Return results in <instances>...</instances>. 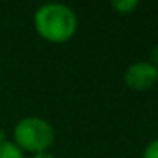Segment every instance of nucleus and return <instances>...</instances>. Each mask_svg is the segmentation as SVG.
<instances>
[{
  "label": "nucleus",
  "instance_id": "f257e3e1",
  "mask_svg": "<svg viewBox=\"0 0 158 158\" xmlns=\"http://www.w3.org/2000/svg\"><path fill=\"white\" fill-rule=\"evenodd\" d=\"M77 15L68 5L44 4L36 10L34 26L41 38L51 43H65L77 31Z\"/></svg>",
  "mask_w": 158,
  "mask_h": 158
},
{
  "label": "nucleus",
  "instance_id": "f03ea898",
  "mask_svg": "<svg viewBox=\"0 0 158 158\" xmlns=\"http://www.w3.org/2000/svg\"><path fill=\"white\" fill-rule=\"evenodd\" d=\"M14 138L19 148L32 153H41L53 144L55 131L51 124L41 117H24L15 126Z\"/></svg>",
  "mask_w": 158,
  "mask_h": 158
},
{
  "label": "nucleus",
  "instance_id": "7ed1b4c3",
  "mask_svg": "<svg viewBox=\"0 0 158 158\" xmlns=\"http://www.w3.org/2000/svg\"><path fill=\"white\" fill-rule=\"evenodd\" d=\"M124 80H126V85L131 90L144 92V90L151 89L158 82V68H155L150 61L133 63L126 70Z\"/></svg>",
  "mask_w": 158,
  "mask_h": 158
},
{
  "label": "nucleus",
  "instance_id": "20e7f679",
  "mask_svg": "<svg viewBox=\"0 0 158 158\" xmlns=\"http://www.w3.org/2000/svg\"><path fill=\"white\" fill-rule=\"evenodd\" d=\"M0 158H24V155L15 143L4 141V143H0Z\"/></svg>",
  "mask_w": 158,
  "mask_h": 158
},
{
  "label": "nucleus",
  "instance_id": "39448f33",
  "mask_svg": "<svg viewBox=\"0 0 158 158\" xmlns=\"http://www.w3.org/2000/svg\"><path fill=\"white\" fill-rule=\"evenodd\" d=\"M112 7L121 14H129L138 7V2L136 0H116V2H112Z\"/></svg>",
  "mask_w": 158,
  "mask_h": 158
},
{
  "label": "nucleus",
  "instance_id": "423d86ee",
  "mask_svg": "<svg viewBox=\"0 0 158 158\" xmlns=\"http://www.w3.org/2000/svg\"><path fill=\"white\" fill-rule=\"evenodd\" d=\"M143 158H158V139L151 141V143L146 146Z\"/></svg>",
  "mask_w": 158,
  "mask_h": 158
},
{
  "label": "nucleus",
  "instance_id": "0eeeda50",
  "mask_svg": "<svg viewBox=\"0 0 158 158\" xmlns=\"http://www.w3.org/2000/svg\"><path fill=\"white\" fill-rule=\"evenodd\" d=\"M151 65L155 66V68H158V46H155L153 49H151Z\"/></svg>",
  "mask_w": 158,
  "mask_h": 158
},
{
  "label": "nucleus",
  "instance_id": "6e6552de",
  "mask_svg": "<svg viewBox=\"0 0 158 158\" xmlns=\"http://www.w3.org/2000/svg\"><path fill=\"white\" fill-rule=\"evenodd\" d=\"M34 158H56V156L51 153H48V151H41V153H36Z\"/></svg>",
  "mask_w": 158,
  "mask_h": 158
},
{
  "label": "nucleus",
  "instance_id": "1a4fd4ad",
  "mask_svg": "<svg viewBox=\"0 0 158 158\" xmlns=\"http://www.w3.org/2000/svg\"><path fill=\"white\" fill-rule=\"evenodd\" d=\"M2 136H5L4 129H0V143H4V138H2Z\"/></svg>",
  "mask_w": 158,
  "mask_h": 158
}]
</instances>
